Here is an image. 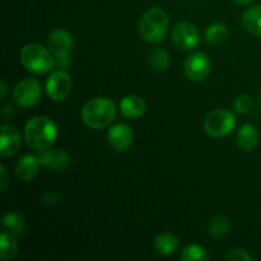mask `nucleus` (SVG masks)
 <instances>
[{
    "label": "nucleus",
    "instance_id": "f257e3e1",
    "mask_svg": "<svg viewBox=\"0 0 261 261\" xmlns=\"http://www.w3.org/2000/svg\"><path fill=\"white\" fill-rule=\"evenodd\" d=\"M56 137L58 129L55 122L46 116L32 117L24 126L25 143L36 152L50 148Z\"/></svg>",
    "mask_w": 261,
    "mask_h": 261
},
{
    "label": "nucleus",
    "instance_id": "f03ea898",
    "mask_svg": "<svg viewBox=\"0 0 261 261\" xmlns=\"http://www.w3.org/2000/svg\"><path fill=\"white\" fill-rule=\"evenodd\" d=\"M116 117V106L106 97H97L87 102L82 109V119L91 129H103Z\"/></svg>",
    "mask_w": 261,
    "mask_h": 261
},
{
    "label": "nucleus",
    "instance_id": "7ed1b4c3",
    "mask_svg": "<svg viewBox=\"0 0 261 261\" xmlns=\"http://www.w3.org/2000/svg\"><path fill=\"white\" fill-rule=\"evenodd\" d=\"M168 27V15L163 9L153 7L139 19V33L149 43H160L165 40Z\"/></svg>",
    "mask_w": 261,
    "mask_h": 261
},
{
    "label": "nucleus",
    "instance_id": "20e7f679",
    "mask_svg": "<svg viewBox=\"0 0 261 261\" xmlns=\"http://www.w3.org/2000/svg\"><path fill=\"white\" fill-rule=\"evenodd\" d=\"M40 43H28L20 51V61L28 71L35 74L48 73L56 65L55 56Z\"/></svg>",
    "mask_w": 261,
    "mask_h": 261
},
{
    "label": "nucleus",
    "instance_id": "39448f33",
    "mask_svg": "<svg viewBox=\"0 0 261 261\" xmlns=\"http://www.w3.org/2000/svg\"><path fill=\"white\" fill-rule=\"evenodd\" d=\"M48 50L55 56L58 68H68L70 64V51L73 48V37L65 30L53 31L47 38Z\"/></svg>",
    "mask_w": 261,
    "mask_h": 261
},
{
    "label": "nucleus",
    "instance_id": "423d86ee",
    "mask_svg": "<svg viewBox=\"0 0 261 261\" xmlns=\"http://www.w3.org/2000/svg\"><path fill=\"white\" fill-rule=\"evenodd\" d=\"M236 125V117L228 110L218 109L206 116L204 127L205 132L213 138H223L231 134Z\"/></svg>",
    "mask_w": 261,
    "mask_h": 261
},
{
    "label": "nucleus",
    "instance_id": "0eeeda50",
    "mask_svg": "<svg viewBox=\"0 0 261 261\" xmlns=\"http://www.w3.org/2000/svg\"><path fill=\"white\" fill-rule=\"evenodd\" d=\"M42 96V88L40 82L33 78H25L18 82L13 91V97L18 106L32 107L40 101Z\"/></svg>",
    "mask_w": 261,
    "mask_h": 261
},
{
    "label": "nucleus",
    "instance_id": "6e6552de",
    "mask_svg": "<svg viewBox=\"0 0 261 261\" xmlns=\"http://www.w3.org/2000/svg\"><path fill=\"white\" fill-rule=\"evenodd\" d=\"M172 42L181 50H191L200 42V32L189 22H178L171 32Z\"/></svg>",
    "mask_w": 261,
    "mask_h": 261
},
{
    "label": "nucleus",
    "instance_id": "1a4fd4ad",
    "mask_svg": "<svg viewBox=\"0 0 261 261\" xmlns=\"http://www.w3.org/2000/svg\"><path fill=\"white\" fill-rule=\"evenodd\" d=\"M46 91L53 101H63L71 91V78L63 69L53 71L46 81Z\"/></svg>",
    "mask_w": 261,
    "mask_h": 261
},
{
    "label": "nucleus",
    "instance_id": "9d476101",
    "mask_svg": "<svg viewBox=\"0 0 261 261\" xmlns=\"http://www.w3.org/2000/svg\"><path fill=\"white\" fill-rule=\"evenodd\" d=\"M211 64V59L205 53L196 51L186 59L184 71L191 82H201L208 76Z\"/></svg>",
    "mask_w": 261,
    "mask_h": 261
},
{
    "label": "nucleus",
    "instance_id": "9b49d317",
    "mask_svg": "<svg viewBox=\"0 0 261 261\" xmlns=\"http://www.w3.org/2000/svg\"><path fill=\"white\" fill-rule=\"evenodd\" d=\"M41 166L55 172H63L70 165V157L63 149H43L37 154Z\"/></svg>",
    "mask_w": 261,
    "mask_h": 261
},
{
    "label": "nucleus",
    "instance_id": "f8f14e48",
    "mask_svg": "<svg viewBox=\"0 0 261 261\" xmlns=\"http://www.w3.org/2000/svg\"><path fill=\"white\" fill-rule=\"evenodd\" d=\"M107 139H109V144L112 149L116 152H125L132 147L134 134L129 125L116 124L110 127Z\"/></svg>",
    "mask_w": 261,
    "mask_h": 261
},
{
    "label": "nucleus",
    "instance_id": "ddd939ff",
    "mask_svg": "<svg viewBox=\"0 0 261 261\" xmlns=\"http://www.w3.org/2000/svg\"><path fill=\"white\" fill-rule=\"evenodd\" d=\"M20 133L14 125H3L0 138V154L3 157H12L19 150Z\"/></svg>",
    "mask_w": 261,
    "mask_h": 261
},
{
    "label": "nucleus",
    "instance_id": "4468645a",
    "mask_svg": "<svg viewBox=\"0 0 261 261\" xmlns=\"http://www.w3.org/2000/svg\"><path fill=\"white\" fill-rule=\"evenodd\" d=\"M145 110H147V103L142 97L137 96V94L125 96L120 102V112L126 119H139L140 116L144 115Z\"/></svg>",
    "mask_w": 261,
    "mask_h": 261
},
{
    "label": "nucleus",
    "instance_id": "2eb2a0df",
    "mask_svg": "<svg viewBox=\"0 0 261 261\" xmlns=\"http://www.w3.org/2000/svg\"><path fill=\"white\" fill-rule=\"evenodd\" d=\"M40 161H38L37 155H23L19 161L17 162L15 166V173H17V177L20 181H32L33 178L37 176L38 171H40Z\"/></svg>",
    "mask_w": 261,
    "mask_h": 261
},
{
    "label": "nucleus",
    "instance_id": "dca6fc26",
    "mask_svg": "<svg viewBox=\"0 0 261 261\" xmlns=\"http://www.w3.org/2000/svg\"><path fill=\"white\" fill-rule=\"evenodd\" d=\"M259 133H257L256 127L251 124H244L241 126V129L239 130V133H237V145L242 150H246V152L255 149L257 147V144H259Z\"/></svg>",
    "mask_w": 261,
    "mask_h": 261
},
{
    "label": "nucleus",
    "instance_id": "f3484780",
    "mask_svg": "<svg viewBox=\"0 0 261 261\" xmlns=\"http://www.w3.org/2000/svg\"><path fill=\"white\" fill-rule=\"evenodd\" d=\"M242 25L252 36H261V5L249 8L242 14Z\"/></svg>",
    "mask_w": 261,
    "mask_h": 261
},
{
    "label": "nucleus",
    "instance_id": "a211bd4d",
    "mask_svg": "<svg viewBox=\"0 0 261 261\" xmlns=\"http://www.w3.org/2000/svg\"><path fill=\"white\" fill-rule=\"evenodd\" d=\"M178 246H180V241L176 236L172 233H161L155 237L154 240V249L155 251L163 256H170L173 252L177 251Z\"/></svg>",
    "mask_w": 261,
    "mask_h": 261
},
{
    "label": "nucleus",
    "instance_id": "6ab92c4d",
    "mask_svg": "<svg viewBox=\"0 0 261 261\" xmlns=\"http://www.w3.org/2000/svg\"><path fill=\"white\" fill-rule=\"evenodd\" d=\"M231 232V221L226 216H216L211 221L208 227V233L212 240L218 241Z\"/></svg>",
    "mask_w": 261,
    "mask_h": 261
},
{
    "label": "nucleus",
    "instance_id": "aec40b11",
    "mask_svg": "<svg viewBox=\"0 0 261 261\" xmlns=\"http://www.w3.org/2000/svg\"><path fill=\"white\" fill-rule=\"evenodd\" d=\"M18 251L17 236L8 232L0 234V257L3 261H8L15 256Z\"/></svg>",
    "mask_w": 261,
    "mask_h": 261
},
{
    "label": "nucleus",
    "instance_id": "412c9836",
    "mask_svg": "<svg viewBox=\"0 0 261 261\" xmlns=\"http://www.w3.org/2000/svg\"><path fill=\"white\" fill-rule=\"evenodd\" d=\"M3 224L10 233L15 234L17 237L24 236L27 231V224L24 218L19 213H7L3 217Z\"/></svg>",
    "mask_w": 261,
    "mask_h": 261
},
{
    "label": "nucleus",
    "instance_id": "4be33fe9",
    "mask_svg": "<svg viewBox=\"0 0 261 261\" xmlns=\"http://www.w3.org/2000/svg\"><path fill=\"white\" fill-rule=\"evenodd\" d=\"M228 37V28L223 23H212L205 31V41L211 45H221Z\"/></svg>",
    "mask_w": 261,
    "mask_h": 261
},
{
    "label": "nucleus",
    "instance_id": "5701e85b",
    "mask_svg": "<svg viewBox=\"0 0 261 261\" xmlns=\"http://www.w3.org/2000/svg\"><path fill=\"white\" fill-rule=\"evenodd\" d=\"M148 61L154 71H165L170 66V55L165 48L155 47L149 53Z\"/></svg>",
    "mask_w": 261,
    "mask_h": 261
},
{
    "label": "nucleus",
    "instance_id": "b1692460",
    "mask_svg": "<svg viewBox=\"0 0 261 261\" xmlns=\"http://www.w3.org/2000/svg\"><path fill=\"white\" fill-rule=\"evenodd\" d=\"M181 259L184 261H208L211 256L204 247L199 245H188L181 252Z\"/></svg>",
    "mask_w": 261,
    "mask_h": 261
},
{
    "label": "nucleus",
    "instance_id": "393cba45",
    "mask_svg": "<svg viewBox=\"0 0 261 261\" xmlns=\"http://www.w3.org/2000/svg\"><path fill=\"white\" fill-rule=\"evenodd\" d=\"M254 107V101L247 94H241L233 102V109L237 114H249Z\"/></svg>",
    "mask_w": 261,
    "mask_h": 261
},
{
    "label": "nucleus",
    "instance_id": "a878e982",
    "mask_svg": "<svg viewBox=\"0 0 261 261\" xmlns=\"http://www.w3.org/2000/svg\"><path fill=\"white\" fill-rule=\"evenodd\" d=\"M224 259L229 261H251V256L242 249H233L224 256Z\"/></svg>",
    "mask_w": 261,
    "mask_h": 261
},
{
    "label": "nucleus",
    "instance_id": "bb28decb",
    "mask_svg": "<svg viewBox=\"0 0 261 261\" xmlns=\"http://www.w3.org/2000/svg\"><path fill=\"white\" fill-rule=\"evenodd\" d=\"M0 170H2V191H5L8 188V184H9V181H8V175H7V170H5L4 166H0Z\"/></svg>",
    "mask_w": 261,
    "mask_h": 261
},
{
    "label": "nucleus",
    "instance_id": "cd10ccee",
    "mask_svg": "<svg viewBox=\"0 0 261 261\" xmlns=\"http://www.w3.org/2000/svg\"><path fill=\"white\" fill-rule=\"evenodd\" d=\"M5 94H7V83L4 79H2V98H4Z\"/></svg>",
    "mask_w": 261,
    "mask_h": 261
},
{
    "label": "nucleus",
    "instance_id": "c85d7f7f",
    "mask_svg": "<svg viewBox=\"0 0 261 261\" xmlns=\"http://www.w3.org/2000/svg\"><path fill=\"white\" fill-rule=\"evenodd\" d=\"M232 2L237 3V4H242V5H245V4H250V3H251L252 0H232Z\"/></svg>",
    "mask_w": 261,
    "mask_h": 261
}]
</instances>
